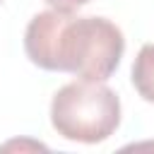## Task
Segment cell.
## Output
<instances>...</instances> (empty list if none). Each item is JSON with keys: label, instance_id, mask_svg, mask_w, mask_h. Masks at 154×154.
Returning a JSON list of instances; mask_svg holds the SVG:
<instances>
[{"label": "cell", "instance_id": "6da1fadb", "mask_svg": "<svg viewBox=\"0 0 154 154\" xmlns=\"http://www.w3.org/2000/svg\"><path fill=\"white\" fill-rule=\"evenodd\" d=\"M24 51L34 65L106 82L120 65L125 38L106 17H77L70 10H46L31 17Z\"/></svg>", "mask_w": 154, "mask_h": 154}, {"label": "cell", "instance_id": "7a4b0ae2", "mask_svg": "<svg viewBox=\"0 0 154 154\" xmlns=\"http://www.w3.org/2000/svg\"><path fill=\"white\" fill-rule=\"evenodd\" d=\"M51 123L55 132L70 142H103L120 125V99L103 82H70L53 94Z\"/></svg>", "mask_w": 154, "mask_h": 154}, {"label": "cell", "instance_id": "3957f363", "mask_svg": "<svg viewBox=\"0 0 154 154\" xmlns=\"http://www.w3.org/2000/svg\"><path fill=\"white\" fill-rule=\"evenodd\" d=\"M132 84L137 94L154 103V43H144L132 63Z\"/></svg>", "mask_w": 154, "mask_h": 154}, {"label": "cell", "instance_id": "277c9868", "mask_svg": "<svg viewBox=\"0 0 154 154\" xmlns=\"http://www.w3.org/2000/svg\"><path fill=\"white\" fill-rule=\"evenodd\" d=\"M51 7H55V10H77V7H82V5H87L89 0H46Z\"/></svg>", "mask_w": 154, "mask_h": 154}, {"label": "cell", "instance_id": "5b68a950", "mask_svg": "<svg viewBox=\"0 0 154 154\" xmlns=\"http://www.w3.org/2000/svg\"><path fill=\"white\" fill-rule=\"evenodd\" d=\"M0 2H2V0H0Z\"/></svg>", "mask_w": 154, "mask_h": 154}]
</instances>
